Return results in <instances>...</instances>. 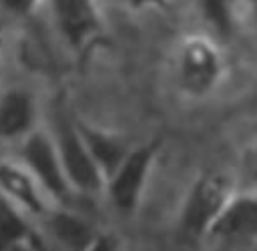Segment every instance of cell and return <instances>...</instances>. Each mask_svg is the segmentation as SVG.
I'll return each instance as SVG.
<instances>
[{
  "label": "cell",
  "mask_w": 257,
  "mask_h": 251,
  "mask_svg": "<svg viewBox=\"0 0 257 251\" xmlns=\"http://www.w3.org/2000/svg\"><path fill=\"white\" fill-rule=\"evenodd\" d=\"M32 122V102L22 90H12L0 100V137L12 139L22 135Z\"/></svg>",
  "instance_id": "cell-10"
},
{
  "label": "cell",
  "mask_w": 257,
  "mask_h": 251,
  "mask_svg": "<svg viewBox=\"0 0 257 251\" xmlns=\"http://www.w3.org/2000/svg\"><path fill=\"white\" fill-rule=\"evenodd\" d=\"M24 159L36 181L42 183L46 191H50L56 199H66L70 183L64 173L58 147H54L50 139H46L42 133H34L24 145Z\"/></svg>",
  "instance_id": "cell-4"
},
{
  "label": "cell",
  "mask_w": 257,
  "mask_h": 251,
  "mask_svg": "<svg viewBox=\"0 0 257 251\" xmlns=\"http://www.w3.org/2000/svg\"><path fill=\"white\" fill-rule=\"evenodd\" d=\"M78 133H80L82 141L86 143L88 151L92 153V157L96 159L102 175L112 177V173L120 167V163L128 155L124 151L120 139L110 135V133H104V131H98V129H92V127H84V124H80Z\"/></svg>",
  "instance_id": "cell-8"
},
{
  "label": "cell",
  "mask_w": 257,
  "mask_h": 251,
  "mask_svg": "<svg viewBox=\"0 0 257 251\" xmlns=\"http://www.w3.org/2000/svg\"><path fill=\"white\" fill-rule=\"evenodd\" d=\"M2 2H4V6L10 12H14V14H26V12H30L34 8V2L36 0H2Z\"/></svg>",
  "instance_id": "cell-14"
},
{
  "label": "cell",
  "mask_w": 257,
  "mask_h": 251,
  "mask_svg": "<svg viewBox=\"0 0 257 251\" xmlns=\"http://www.w3.org/2000/svg\"><path fill=\"white\" fill-rule=\"evenodd\" d=\"M255 2H257V0H255Z\"/></svg>",
  "instance_id": "cell-18"
},
{
  "label": "cell",
  "mask_w": 257,
  "mask_h": 251,
  "mask_svg": "<svg viewBox=\"0 0 257 251\" xmlns=\"http://www.w3.org/2000/svg\"><path fill=\"white\" fill-rule=\"evenodd\" d=\"M209 233L225 241H245L257 237V199L239 197L227 203Z\"/></svg>",
  "instance_id": "cell-6"
},
{
  "label": "cell",
  "mask_w": 257,
  "mask_h": 251,
  "mask_svg": "<svg viewBox=\"0 0 257 251\" xmlns=\"http://www.w3.org/2000/svg\"><path fill=\"white\" fill-rule=\"evenodd\" d=\"M159 147H161V141L155 139V141L131 151L124 157V161L120 163V167L112 173L108 193H110V199L114 201L116 209H120L122 213H128L139 205L147 175L151 171V165H153V159H155Z\"/></svg>",
  "instance_id": "cell-2"
},
{
  "label": "cell",
  "mask_w": 257,
  "mask_h": 251,
  "mask_svg": "<svg viewBox=\"0 0 257 251\" xmlns=\"http://www.w3.org/2000/svg\"><path fill=\"white\" fill-rule=\"evenodd\" d=\"M227 205V179L217 173L203 175L189 193L183 209L181 227L189 237L209 233L223 207Z\"/></svg>",
  "instance_id": "cell-1"
},
{
  "label": "cell",
  "mask_w": 257,
  "mask_h": 251,
  "mask_svg": "<svg viewBox=\"0 0 257 251\" xmlns=\"http://www.w3.org/2000/svg\"><path fill=\"white\" fill-rule=\"evenodd\" d=\"M32 239L34 237L20 213L8 201L0 199V251H8L10 247Z\"/></svg>",
  "instance_id": "cell-12"
},
{
  "label": "cell",
  "mask_w": 257,
  "mask_h": 251,
  "mask_svg": "<svg viewBox=\"0 0 257 251\" xmlns=\"http://www.w3.org/2000/svg\"><path fill=\"white\" fill-rule=\"evenodd\" d=\"M203 8H205L207 20L217 30H221L223 34L231 30V16H229L227 0H203Z\"/></svg>",
  "instance_id": "cell-13"
},
{
  "label": "cell",
  "mask_w": 257,
  "mask_h": 251,
  "mask_svg": "<svg viewBox=\"0 0 257 251\" xmlns=\"http://www.w3.org/2000/svg\"><path fill=\"white\" fill-rule=\"evenodd\" d=\"M215 72H217V60L209 50V46H205L203 42H191L183 48L181 74L191 90L195 92L205 90L213 82Z\"/></svg>",
  "instance_id": "cell-7"
},
{
  "label": "cell",
  "mask_w": 257,
  "mask_h": 251,
  "mask_svg": "<svg viewBox=\"0 0 257 251\" xmlns=\"http://www.w3.org/2000/svg\"><path fill=\"white\" fill-rule=\"evenodd\" d=\"M86 251H114V247H112L108 237L100 235V237H94V241L90 243V247Z\"/></svg>",
  "instance_id": "cell-15"
},
{
  "label": "cell",
  "mask_w": 257,
  "mask_h": 251,
  "mask_svg": "<svg viewBox=\"0 0 257 251\" xmlns=\"http://www.w3.org/2000/svg\"><path fill=\"white\" fill-rule=\"evenodd\" d=\"M58 153L70 185H74L84 193H92L100 189L104 175L96 159L88 151L86 143L82 141L80 133L68 124L62 127L58 133Z\"/></svg>",
  "instance_id": "cell-3"
},
{
  "label": "cell",
  "mask_w": 257,
  "mask_h": 251,
  "mask_svg": "<svg viewBox=\"0 0 257 251\" xmlns=\"http://www.w3.org/2000/svg\"><path fill=\"white\" fill-rule=\"evenodd\" d=\"M50 229L56 239L72 251H86L94 241L90 227L76 215L68 211H56L50 215Z\"/></svg>",
  "instance_id": "cell-11"
},
{
  "label": "cell",
  "mask_w": 257,
  "mask_h": 251,
  "mask_svg": "<svg viewBox=\"0 0 257 251\" xmlns=\"http://www.w3.org/2000/svg\"><path fill=\"white\" fill-rule=\"evenodd\" d=\"M133 6H149V4H157V2H163V0H131Z\"/></svg>",
  "instance_id": "cell-17"
},
{
  "label": "cell",
  "mask_w": 257,
  "mask_h": 251,
  "mask_svg": "<svg viewBox=\"0 0 257 251\" xmlns=\"http://www.w3.org/2000/svg\"><path fill=\"white\" fill-rule=\"evenodd\" d=\"M8 251H34L30 245H28V241H24V243H18V245H14V247H10Z\"/></svg>",
  "instance_id": "cell-16"
},
{
  "label": "cell",
  "mask_w": 257,
  "mask_h": 251,
  "mask_svg": "<svg viewBox=\"0 0 257 251\" xmlns=\"http://www.w3.org/2000/svg\"><path fill=\"white\" fill-rule=\"evenodd\" d=\"M58 26L74 48H82L98 32V14L92 0H52Z\"/></svg>",
  "instance_id": "cell-5"
},
{
  "label": "cell",
  "mask_w": 257,
  "mask_h": 251,
  "mask_svg": "<svg viewBox=\"0 0 257 251\" xmlns=\"http://www.w3.org/2000/svg\"><path fill=\"white\" fill-rule=\"evenodd\" d=\"M0 189L26 211L34 215H40L44 211V201L34 181L22 169L12 167L8 163H0Z\"/></svg>",
  "instance_id": "cell-9"
}]
</instances>
